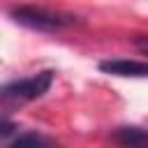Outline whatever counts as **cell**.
Returning a JSON list of instances; mask_svg holds the SVG:
<instances>
[{"label": "cell", "instance_id": "obj_3", "mask_svg": "<svg viewBox=\"0 0 148 148\" xmlns=\"http://www.w3.org/2000/svg\"><path fill=\"white\" fill-rule=\"evenodd\" d=\"M99 69L113 76H132V79H143L148 76V62L141 60H125V58H116V60H102Z\"/></svg>", "mask_w": 148, "mask_h": 148}, {"label": "cell", "instance_id": "obj_5", "mask_svg": "<svg viewBox=\"0 0 148 148\" xmlns=\"http://www.w3.org/2000/svg\"><path fill=\"white\" fill-rule=\"evenodd\" d=\"M5 148H58V143L42 132H23L16 134V139L9 141Z\"/></svg>", "mask_w": 148, "mask_h": 148}, {"label": "cell", "instance_id": "obj_2", "mask_svg": "<svg viewBox=\"0 0 148 148\" xmlns=\"http://www.w3.org/2000/svg\"><path fill=\"white\" fill-rule=\"evenodd\" d=\"M12 18L18 25H25L37 32H58V30H65L76 23V16L51 12L44 7H16V9H12Z\"/></svg>", "mask_w": 148, "mask_h": 148}, {"label": "cell", "instance_id": "obj_6", "mask_svg": "<svg viewBox=\"0 0 148 148\" xmlns=\"http://www.w3.org/2000/svg\"><path fill=\"white\" fill-rule=\"evenodd\" d=\"M134 46L148 56V35H141V37H134Z\"/></svg>", "mask_w": 148, "mask_h": 148}, {"label": "cell", "instance_id": "obj_4", "mask_svg": "<svg viewBox=\"0 0 148 148\" xmlns=\"http://www.w3.org/2000/svg\"><path fill=\"white\" fill-rule=\"evenodd\" d=\"M111 136L120 148H148V130L136 125H120L111 132Z\"/></svg>", "mask_w": 148, "mask_h": 148}, {"label": "cell", "instance_id": "obj_1", "mask_svg": "<svg viewBox=\"0 0 148 148\" xmlns=\"http://www.w3.org/2000/svg\"><path fill=\"white\" fill-rule=\"evenodd\" d=\"M53 69H44V72H37L28 79H18V81H12V83H5L2 86V104L5 106H21V104H28L37 97H42L51 83H53Z\"/></svg>", "mask_w": 148, "mask_h": 148}]
</instances>
